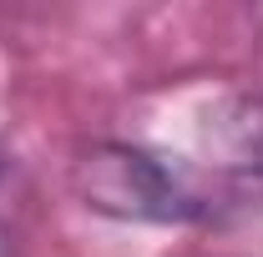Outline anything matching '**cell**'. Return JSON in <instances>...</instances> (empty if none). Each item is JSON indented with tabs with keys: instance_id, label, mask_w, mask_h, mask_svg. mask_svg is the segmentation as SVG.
Instances as JSON below:
<instances>
[{
	"instance_id": "cell-1",
	"label": "cell",
	"mask_w": 263,
	"mask_h": 257,
	"mask_svg": "<svg viewBox=\"0 0 263 257\" xmlns=\"http://www.w3.org/2000/svg\"><path fill=\"white\" fill-rule=\"evenodd\" d=\"M71 197L111 222L142 227H177L208 217V197L193 187V177L167 157L132 146V141H86L66 166Z\"/></svg>"
},
{
	"instance_id": "cell-2",
	"label": "cell",
	"mask_w": 263,
	"mask_h": 257,
	"mask_svg": "<svg viewBox=\"0 0 263 257\" xmlns=\"http://www.w3.org/2000/svg\"><path fill=\"white\" fill-rule=\"evenodd\" d=\"M208 146L223 157V166H253V172H263V96L228 106L208 126Z\"/></svg>"
}]
</instances>
